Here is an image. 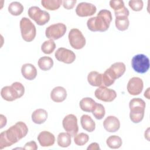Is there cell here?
<instances>
[{"label":"cell","instance_id":"6da1fadb","mask_svg":"<svg viewBox=\"0 0 150 150\" xmlns=\"http://www.w3.org/2000/svg\"><path fill=\"white\" fill-rule=\"evenodd\" d=\"M28 132V128L22 121L17 122L7 130L0 134V149L10 146L25 137Z\"/></svg>","mask_w":150,"mask_h":150},{"label":"cell","instance_id":"7a4b0ae2","mask_svg":"<svg viewBox=\"0 0 150 150\" xmlns=\"http://www.w3.org/2000/svg\"><path fill=\"white\" fill-rule=\"evenodd\" d=\"M111 12L107 9L99 11L97 16L89 18L87 22V26L92 32H105L110 26L112 21Z\"/></svg>","mask_w":150,"mask_h":150},{"label":"cell","instance_id":"3957f363","mask_svg":"<svg viewBox=\"0 0 150 150\" xmlns=\"http://www.w3.org/2000/svg\"><path fill=\"white\" fill-rule=\"evenodd\" d=\"M25 93V87L19 82H14L10 86H7L2 88L1 96L3 99L8 101H13L21 98Z\"/></svg>","mask_w":150,"mask_h":150},{"label":"cell","instance_id":"277c9868","mask_svg":"<svg viewBox=\"0 0 150 150\" xmlns=\"http://www.w3.org/2000/svg\"><path fill=\"white\" fill-rule=\"evenodd\" d=\"M145 102L140 98H134L129 103V118L134 123H139L144 118Z\"/></svg>","mask_w":150,"mask_h":150},{"label":"cell","instance_id":"5b68a950","mask_svg":"<svg viewBox=\"0 0 150 150\" xmlns=\"http://www.w3.org/2000/svg\"><path fill=\"white\" fill-rule=\"evenodd\" d=\"M19 26L22 39L28 42H32L36 35L35 25L28 18L23 17L20 21Z\"/></svg>","mask_w":150,"mask_h":150},{"label":"cell","instance_id":"8992f818","mask_svg":"<svg viewBox=\"0 0 150 150\" xmlns=\"http://www.w3.org/2000/svg\"><path fill=\"white\" fill-rule=\"evenodd\" d=\"M28 13L29 18L40 26L45 25L50 20V14L49 12L42 10L38 6H33L30 7L28 9Z\"/></svg>","mask_w":150,"mask_h":150},{"label":"cell","instance_id":"52a82bcc","mask_svg":"<svg viewBox=\"0 0 150 150\" xmlns=\"http://www.w3.org/2000/svg\"><path fill=\"white\" fill-rule=\"evenodd\" d=\"M131 66L136 72L141 74L145 73L149 70V59L144 54H138L132 57Z\"/></svg>","mask_w":150,"mask_h":150},{"label":"cell","instance_id":"ba28073f","mask_svg":"<svg viewBox=\"0 0 150 150\" xmlns=\"http://www.w3.org/2000/svg\"><path fill=\"white\" fill-rule=\"evenodd\" d=\"M68 38L70 45L75 49H81L86 45V39L81 32L78 29H71L69 33Z\"/></svg>","mask_w":150,"mask_h":150},{"label":"cell","instance_id":"9c48e42d","mask_svg":"<svg viewBox=\"0 0 150 150\" xmlns=\"http://www.w3.org/2000/svg\"><path fill=\"white\" fill-rule=\"evenodd\" d=\"M66 29V26L63 23H54L46 29L45 35L50 39L57 40L64 36Z\"/></svg>","mask_w":150,"mask_h":150},{"label":"cell","instance_id":"30bf717a","mask_svg":"<svg viewBox=\"0 0 150 150\" xmlns=\"http://www.w3.org/2000/svg\"><path fill=\"white\" fill-rule=\"evenodd\" d=\"M62 125L64 130L71 137H74L79 131L77 118L74 114H68L63 120Z\"/></svg>","mask_w":150,"mask_h":150},{"label":"cell","instance_id":"8fae6325","mask_svg":"<svg viewBox=\"0 0 150 150\" xmlns=\"http://www.w3.org/2000/svg\"><path fill=\"white\" fill-rule=\"evenodd\" d=\"M94 95L97 99L104 102H111L117 97V93L115 90L103 86L95 90Z\"/></svg>","mask_w":150,"mask_h":150},{"label":"cell","instance_id":"7c38bea8","mask_svg":"<svg viewBox=\"0 0 150 150\" xmlns=\"http://www.w3.org/2000/svg\"><path fill=\"white\" fill-rule=\"evenodd\" d=\"M54 56L58 61L66 64L72 63L76 59L75 53L72 50L64 47L59 48L56 51Z\"/></svg>","mask_w":150,"mask_h":150},{"label":"cell","instance_id":"4fadbf2b","mask_svg":"<svg viewBox=\"0 0 150 150\" xmlns=\"http://www.w3.org/2000/svg\"><path fill=\"white\" fill-rule=\"evenodd\" d=\"M96 11L97 8L94 5L86 2L79 3L76 8V14L80 17L93 15L96 12Z\"/></svg>","mask_w":150,"mask_h":150},{"label":"cell","instance_id":"5bb4252c","mask_svg":"<svg viewBox=\"0 0 150 150\" xmlns=\"http://www.w3.org/2000/svg\"><path fill=\"white\" fill-rule=\"evenodd\" d=\"M144 88L142 80L138 77H134L129 79L127 84V91L132 96L139 94Z\"/></svg>","mask_w":150,"mask_h":150},{"label":"cell","instance_id":"9a60e30c","mask_svg":"<svg viewBox=\"0 0 150 150\" xmlns=\"http://www.w3.org/2000/svg\"><path fill=\"white\" fill-rule=\"evenodd\" d=\"M104 129L109 132H115L120 127V122L118 118L115 116H108L103 122Z\"/></svg>","mask_w":150,"mask_h":150},{"label":"cell","instance_id":"2e32d148","mask_svg":"<svg viewBox=\"0 0 150 150\" xmlns=\"http://www.w3.org/2000/svg\"><path fill=\"white\" fill-rule=\"evenodd\" d=\"M38 140L42 146L48 147L53 145L55 142V137L52 133L47 131H43L38 135Z\"/></svg>","mask_w":150,"mask_h":150},{"label":"cell","instance_id":"e0dca14e","mask_svg":"<svg viewBox=\"0 0 150 150\" xmlns=\"http://www.w3.org/2000/svg\"><path fill=\"white\" fill-rule=\"evenodd\" d=\"M67 97L66 90L61 86L53 88L50 93L51 99L56 103H61L65 100Z\"/></svg>","mask_w":150,"mask_h":150},{"label":"cell","instance_id":"ac0fdd59","mask_svg":"<svg viewBox=\"0 0 150 150\" xmlns=\"http://www.w3.org/2000/svg\"><path fill=\"white\" fill-rule=\"evenodd\" d=\"M21 73L23 77L28 80L35 79L37 76V70L35 66L30 63H25L21 67Z\"/></svg>","mask_w":150,"mask_h":150},{"label":"cell","instance_id":"d6986e66","mask_svg":"<svg viewBox=\"0 0 150 150\" xmlns=\"http://www.w3.org/2000/svg\"><path fill=\"white\" fill-rule=\"evenodd\" d=\"M110 73L116 80L121 77L126 70V67L122 62H116L112 64L109 68Z\"/></svg>","mask_w":150,"mask_h":150},{"label":"cell","instance_id":"ffe728a7","mask_svg":"<svg viewBox=\"0 0 150 150\" xmlns=\"http://www.w3.org/2000/svg\"><path fill=\"white\" fill-rule=\"evenodd\" d=\"M47 112L42 108H38L35 110L32 114V120L37 124H41L44 123L47 118Z\"/></svg>","mask_w":150,"mask_h":150},{"label":"cell","instance_id":"44dd1931","mask_svg":"<svg viewBox=\"0 0 150 150\" xmlns=\"http://www.w3.org/2000/svg\"><path fill=\"white\" fill-rule=\"evenodd\" d=\"M80 123L82 128L88 132L94 131L96 128V123L88 115L84 114L80 118Z\"/></svg>","mask_w":150,"mask_h":150},{"label":"cell","instance_id":"7402d4cb","mask_svg":"<svg viewBox=\"0 0 150 150\" xmlns=\"http://www.w3.org/2000/svg\"><path fill=\"white\" fill-rule=\"evenodd\" d=\"M88 83L94 87H100L102 84V74L96 71H90L87 76Z\"/></svg>","mask_w":150,"mask_h":150},{"label":"cell","instance_id":"603a6c76","mask_svg":"<svg viewBox=\"0 0 150 150\" xmlns=\"http://www.w3.org/2000/svg\"><path fill=\"white\" fill-rule=\"evenodd\" d=\"M96 102L90 97H85L82 98L79 103L80 108L85 112H92Z\"/></svg>","mask_w":150,"mask_h":150},{"label":"cell","instance_id":"cb8c5ba5","mask_svg":"<svg viewBox=\"0 0 150 150\" xmlns=\"http://www.w3.org/2000/svg\"><path fill=\"white\" fill-rule=\"evenodd\" d=\"M115 26L118 30L124 31L128 28L129 21L127 16H119L115 17Z\"/></svg>","mask_w":150,"mask_h":150},{"label":"cell","instance_id":"d4e9b609","mask_svg":"<svg viewBox=\"0 0 150 150\" xmlns=\"http://www.w3.org/2000/svg\"><path fill=\"white\" fill-rule=\"evenodd\" d=\"M71 135L67 132H60L57 136V142L59 146L67 148L71 144Z\"/></svg>","mask_w":150,"mask_h":150},{"label":"cell","instance_id":"484cf974","mask_svg":"<svg viewBox=\"0 0 150 150\" xmlns=\"http://www.w3.org/2000/svg\"><path fill=\"white\" fill-rule=\"evenodd\" d=\"M38 64L41 70L47 71L50 70L53 67V60L50 57L43 56L38 60Z\"/></svg>","mask_w":150,"mask_h":150},{"label":"cell","instance_id":"4316f807","mask_svg":"<svg viewBox=\"0 0 150 150\" xmlns=\"http://www.w3.org/2000/svg\"><path fill=\"white\" fill-rule=\"evenodd\" d=\"M62 1V0H42L41 4L46 9L55 11L60 8Z\"/></svg>","mask_w":150,"mask_h":150},{"label":"cell","instance_id":"83f0119b","mask_svg":"<svg viewBox=\"0 0 150 150\" xmlns=\"http://www.w3.org/2000/svg\"><path fill=\"white\" fill-rule=\"evenodd\" d=\"M106 144L111 149H118L121 146L122 141L119 136L111 135L107 139Z\"/></svg>","mask_w":150,"mask_h":150},{"label":"cell","instance_id":"f1b7e54d","mask_svg":"<svg viewBox=\"0 0 150 150\" xmlns=\"http://www.w3.org/2000/svg\"><path fill=\"white\" fill-rule=\"evenodd\" d=\"M23 6L19 2L14 1L11 2L8 6L9 12L13 16L20 15L23 11Z\"/></svg>","mask_w":150,"mask_h":150},{"label":"cell","instance_id":"f546056e","mask_svg":"<svg viewBox=\"0 0 150 150\" xmlns=\"http://www.w3.org/2000/svg\"><path fill=\"white\" fill-rule=\"evenodd\" d=\"M115 78L111 74L108 69L102 74V84L103 87H109L115 82Z\"/></svg>","mask_w":150,"mask_h":150},{"label":"cell","instance_id":"4dcf8cb0","mask_svg":"<svg viewBox=\"0 0 150 150\" xmlns=\"http://www.w3.org/2000/svg\"><path fill=\"white\" fill-rule=\"evenodd\" d=\"M55 48L56 44L52 39H49L45 41L41 46L42 51L47 54H51L54 50Z\"/></svg>","mask_w":150,"mask_h":150},{"label":"cell","instance_id":"1f68e13d","mask_svg":"<svg viewBox=\"0 0 150 150\" xmlns=\"http://www.w3.org/2000/svg\"><path fill=\"white\" fill-rule=\"evenodd\" d=\"M91 112L97 120H101L105 115V110L104 107L101 104L96 103L95 107Z\"/></svg>","mask_w":150,"mask_h":150},{"label":"cell","instance_id":"d6a6232c","mask_svg":"<svg viewBox=\"0 0 150 150\" xmlns=\"http://www.w3.org/2000/svg\"><path fill=\"white\" fill-rule=\"evenodd\" d=\"M88 135L84 132L76 134L74 137V142L78 146H83L85 145L88 141Z\"/></svg>","mask_w":150,"mask_h":150},{"label":"cell","instance_id":"836d02e7","mask_svg":"<svg viewBox=\"0 0 150 150\" xmlns=\"http://www.w3.org/2000/svg\"><path fill=\"white\" fill-rule=\"evenodd\" d=\"M110 5L114 9V12H118L125 7L124 2L121 0H111L110 1Z\"/></svg>","mask_w":150,"mask_h":150},{"label":"cell","instance_id":"e575fe53","mask_svg":"<svg viewBox=\"0 0 150 150\" xmlns=\"http://www.w3.org/2000/svg\"><path fill=\"white\" fill-rule=\"evenodd\" d=\"M129 7L134 11H140L143 8V1L141 0H131L128 2Z\"/></svg>","mask_w":150,"mask_h":150},{"label":"cell","instance_id":"d590c367","mask_svg":"<svg viewBox=\"0 0 150 150\" xmlns=\"http://www.w3.org/2000/svg\"><path fill=\"white\" fill-rule=\"evenodd\" d=\"M76 2V0H64L62 1L63 6L66 9H71L73 8Z\"/></svg>","mask_w":150,"mask_h":150},{"label":"cell","instance_id":"8d00e7d4","mask_svg":"<svg viewBox=\"0 0 150 150\" xmlns=\"http://www.w3.org/2000/svg\"><path fill=\"white\" fill-rule=\"evenodd\" d=\"M24 149H28V150H36L38 149V145L36 142L33 141H31L30 142H28L25 144L24 147Z\"/></svg>","mask_w":150,"mask_h":150},{"label":"cell","instance_id":"74e56055","mask_svg":"<svg viewBox=\"0 0 150 150\" xmlns=\"http://www.w3.org/2000/svg\"><path fill=\"white\" fill-rule=\"evenodd\" d=\"M87 150H100V148L97 142H93L90 144L87 148Z\"/></svg>","mask_w":150,"mask_h":150},{"label":"cell","instance_id":"f35d334b","mask_svg":"<svg viewBox=\"0 0 150 150\" xmlns=\"http://www.w3.org/2000/svg\"><path fill=\"white\" fill-rule=\"evenodd\" d=\"M0 118H1V120H0V121H1V122H0V124H1V127H0V128H3L4 126L6 125L7 120H6V117L4 116V115H2V114H1V115H0Z\"/></svg>","mask_w":150,"mask_h":150},{"label":"cell","instance_id":"ab89813d","mask_svg":"<svg viewBox=\"0 0 150 150\" xmlns=\"http://www.w3.org/2000/svg\"><path fill=\"white\" fill-rule=\"evenodd\" d=\"M144 97L147 99H149V88H148L147 90L144 93Z\"/></svg>","mask_w":150,"mask_h":150},{"label":"cell","instance_id":"60d3db41","mask_svg":"<svg viewBox=\"0 0 150 150\" xmlns=\"http://www.w3.org/2000/svg\"><path fill=\"white\" fill-rule=\"evenodd\" d=\"M149 128H148L146 129V131L145 132V138H146L148 141L149 140Z\"/></svg>","mask_w":150,"mask_h":150}]
</instances>
